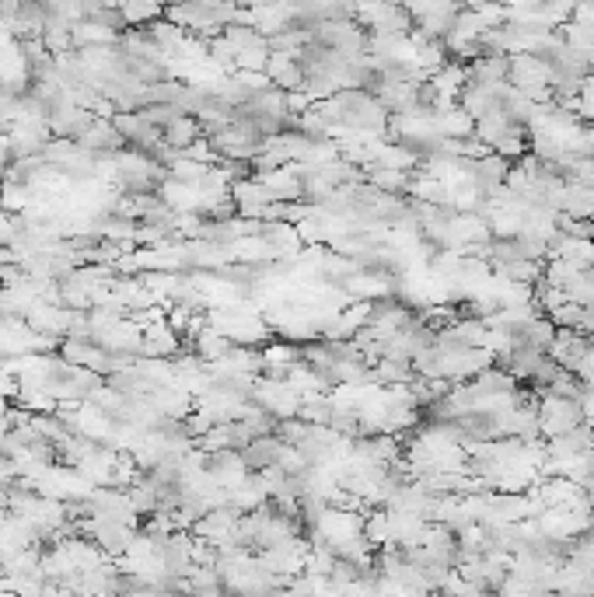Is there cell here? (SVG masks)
Instances as JSON below:
<instances>
[{
	"label": "cell",
	"instance_id": "obj_14",
	"mask_svg": "<svg viewBox=\"0 0 594 597\" xmlns=\"http://www.w3.org/2000/svg\"><path fill=\"white\" fill-rule=\"evenodd\" d=\"M577 157H591L594 161V126L584 123L581 129V140H577Z\"/></svg>",
	"mask_w": 594,
	"mask_h": 597
},
{
	"label": "cell",
	"instance_id": "obj_10",
	"mask_svg": "<svg viewBox=\"0 0 594 597\" xmlns=\"http://www.w3.org/2000/svg\"><path fill=\"white\" fill-rule=\"evenodd\" d=\"M189 349H192V353H196L203 364H214V360H220V356H227L235 346L227 343L217 329H210V325H207V329H203V332H199V336L189 343Z\"/></svg>",
	"mask_w": 594,
	"mask_h": 597
},
{
	"label": "cell",
	"instance_id": "obj_8",
	"mask_svg": "<svg viewBox=\"0 0 594 597\" xmlns=\"http://www.w3.org/2000/svg\"><path fill=\"white\" fill-rule=\"evenodd\" d=\"M510 161H503L501 154H490L483 157V161H475V171H472V179H475V186H479V192L483 196H490V192H497V189H503V182H507V175H510Z\"/></svg>",
	"mask_w": 594,
	"mask_h": 597
},
{
	"label": "cell",
	"instance_id": "obj_3",
	"mask_svg": "<svg viewBox=\"0 0 594 597\" xmlns=\"http://www.w3.org/2000/svg\"><path fill=\"white\" fill-rule=\"evenodd\" d=\"M305 364L301 356V346L287 343V339H277V343L262 346V377H277V381H287L297 367Z\"/></svg>",
	"mask_w": 594,
	"mask_h": 597
},
{
	"label": "cell",
	"instance_id": "obj_2",
	"mask_svg": "<svg viewBox=\"0 0 594 597\" xmlns=\"http://www.w3.org/2000/svg\"><path fill=\"white\" fill-rule=\"evenodd\" d=\"M538 426H542V437H563L570 430L584 426V416L577 402L570 399H556V395H542L538 399Z\"/></svg>",
	"mask_w": 594,
	"mask_h": 597
},
{
	"label": "cell",
	"instance_id": "obj_13",
	"mask_svg": "<svg viewBox=\"0 0 594 597\" xmlns=\"http://www.w3.org/2000/svg\"><path fill=\"white\" fill-rule=\"evenodd\" d=\"M577 408H581L584 423H588V426H594V388L581 384V395H577Z\"/></svg>",
	"mask_w": 594,
	"mask_h": 597
},
{
	"label": "cell",
	"instance_id": "obj_4",
	"mask_svg": "<svg viewBox=\"0 0 594 597\" xmlns=\"http://www.w3.org/2000/svg\"><path fill=\"white\" fill-rule=\"evenodd\" d=\"M591 349V339L588 336H581V332H570V329H556V339H553V346H549V360L560 367V371H566V374H573L577 371V364L584 360V353Z\"/></svg>",
	"mask_w": 594,
	"mask_h": 597
},
{
	"label": "cell",
	"instance_id": "obj_12",
	"mask_svg": "<svg viewBox=\"0 0 594 597\" xmlns=\"http://www.w3.org/2000/svg\"><path fill=\"white\" fill-rule=\"evenodd\" d=\"M577 119L594 126V74L584 81V88H581V98H577Z\"/></svg>",
	"mask_w": 594,
	"mask_h": 597
},
{
	"label": "cell",
	"instance_id": "obj_6",
	"mask_svg": "<svg viewBox=\"0 0 594 597\" xmlns=\"http://www.w3.org/2000/svg\"><path fill=\"white\" fill-rule=\"evenodd\" d=\"M283 443L277 434H270V437H255L245 447V451H238L242 454V461H245V469L255 471V475H262V471H270V469H277V461H280V454H283Z\"/></svg>",
	"mask_w": 594,
	"mask_h": 597
},
{
	"label": "cell",
	"instance_id": "obj_11",
	"mask_svg": "<svg viewBox=\"0 0 594 597\" xmlns=\"http://www.w3.org/2000/svg\"><path fill=\"white\" fill-rule=\"evenodd\" d=\"M510 129H514V126L507 123V116H503L501 109H497V112H490V116L475 119V133H472V136H475V140H483V144H486V147L493 151V147L501 144V140L507 136V133H510Z\"/></svg>",
	"mask_w": 594,
	"mask_h": 597
},
{
	"label": "cell",
	"instance_id": "obj_9",
	"mask_svg": "<svg viewBox=\"0 0 594 597\" xmlns=\"http://www.w3.org/2000/svg\"><path fill=\"white\" fill-rule=\"evenodd\" d=\"M199 136H207V133H203L199 119H192V116H179L175 123H168L161 129V140H164V147H172V151H186Z\"/></svg>",
	"mask_w": 594,
	"mask_h": 597
},
{
	"label": "cell",
	"instance_id": "obj_5",
	"mask_svg": "<svg viewBox=\"0 0 594 597\" xmlns=\"http://www.w3.org/2000/svg\"><path fill=\"white\" fill-rule=\"evenodd\" d=\"M266 77H270V84L280 88L283 94L305 92V74H301V66H297V57H290V53H270Z\"/></svg>",
	"mask_w": 594,
	"mask_h": 597
},
{
	"label": "cell",
	"instance_id": "obj_1",
	"mask_svg": "<svg viewBox=\"0 0 594 597\" xmlns=\"http://www.w3.org/2000/svg\"><path fill=\"white\" fill-rule=\"evenodd\" d=\"M353 22L368 35H412V18L399 4H353Z\"/></svg>",
	"mask_w": 594,
	"mask_h": 597
},
{
	"label": "cell",
	"instance_id": "obj_7",
	"mask_svg": "<svg viewBox=\"0 0 594 597\" xmlns=\"http://www.w3.org/2000/svg\"><path fill=\"white\" fill-rule=\"evenodd\" d=\"M412 46H416V53H412V66H416L423 77H434L440 66L451 60V53H448L444 39H423V35H416V31H412Z\"/></svg>",
	"mask_w": 594,
	"mask_h": 597
}]
</instances>
